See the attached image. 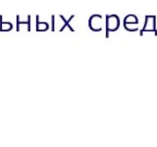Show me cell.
Returning a JSON list of instances; mask_svg holds the SVG:
<instances>
[{"mask_svg":"<svg viewBox=\"0 0 157 147\" xmlns=\"http://www.w3.org/2000/svg\"><path fill=\"white\" fill-rule=\"evenodd\" d=\"M17 31H20V24H28V31L29 32L31 31V16H28V22H20V16L17 15Z\"/></svg>","mask_w":157,"mask_h":147,"instance_id":"1","label":"cell"}]
</instances>
